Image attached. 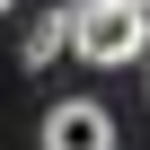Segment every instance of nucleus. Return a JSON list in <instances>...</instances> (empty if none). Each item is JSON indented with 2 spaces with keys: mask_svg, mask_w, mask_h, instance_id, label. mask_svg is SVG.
<instances>
[{
  "mask_svg": "<svg viewBox=\"0 0 150 150\" xmlns=\"http://www.w3.org/2000/svg\"><path fill=\"white\" fill-rule=\"evenodd\" d=\"M71 9H80L71 53H88L97 71H132L150 53V9H141V0H71Z\"/></svg>",
  "mask_w": 150,
  "mask_h": 150,
  "instance_id": "obj_1",
  "label": "nucleus"
},
{
  "mask_svg": "<svg viewBox=\"0 0 150 150\" xmlns=\"http://www.w3.org/2000/svg\"><path fill=\"white\" fill-rule=\"evenodd\" d=\"M44 150H115V115L97 97H62L44 115Z\"/></svg>",
  "mask_w": 150,
  "mask_h": 150,
  "instance_id": "obj_2",
  "label": "nucleus"
},
{
  "mask_svg": "<svg viewBox=\"0 0 150 150\" xmlns=\"http://www.w3.org/2000/svg\"><path fill=\"white\" fill-rule=\"evenodd\" d=\"M71 35H80V9H44V18L27 27V44H18V62H27V71H53V62L71 53Z\"/></svg>",
  "mask_w": 150,
  "mask_h": 150,
  "instance_id": "obj_3",
  "label": "nucleus"
},
{
  "mask_svg": "<svg viewBox=\"0 0 150 150\" xmlns=\"http://www.w3.org/2000/svg\"><path fill=\"white\" fill-rule=\"evenodd\" d=\"M0 9H9V0H0Z\"/></svg>",
  "mask_w": 150,
  "mask_h": 150,
  "instance_id": "obj_4",
  "label": "nucleus"
},
{
  "mask_svg": "<svg viewBox=\"0 0 150 150\" xmlns=\"http://www.w3.org/2000/svg\"><path fill=\"white\" fill-rule=\"evenodd\" d=\"M141 9H150V0H141Z\"/></svg>",
  "mask_w": 150,
  "mask_h": 150,
  "instance_id": "obj_5",
  "label": "nucleus"
}]
</instances>
